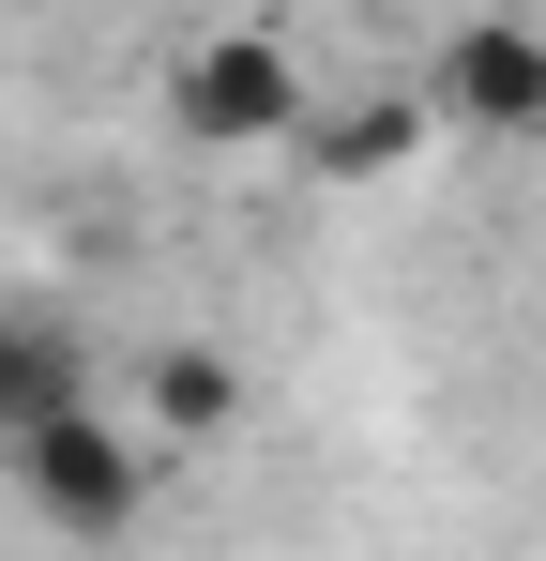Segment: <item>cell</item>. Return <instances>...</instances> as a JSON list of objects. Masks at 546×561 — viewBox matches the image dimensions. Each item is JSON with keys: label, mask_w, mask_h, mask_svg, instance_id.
<instances>
[{"label": "cell", "mask_w": 546, "mask_h": 561, "mask_svg": "<svg viewBox=\"0 0 546 561\" xmlns=\"http://www.w3.org/2000/svg\"><path fill=\"white\" fill-rule=\"evenodd\" d=\"M168 122L197 137V152H304V122H319V92H304V46H288L273 15L182 31V46H168Z\"/></svg>", "instance_id": "obj_1"}, {"label": "cell", "mask_w": 546, "mask_h": 561, "mask_svg": "<svg viewBox=\"0 0 546 561\" xmlns=\"http://www.w3.org/2000/svg\"><path fill=\"white\" fill-rule=\"evenodd\" d=\"M425 122H470V137H546V31H532V15H455L441 61H425Z\"/></svg>", "instance_id": "obj_3"}, {"label": "cell", "mask_w": 546, "mask_h": 561, "mask_svg": "<svg viewBox=\"0 0 546 561\" xmlns=\"http://www.w3.org/2000/svg\"><path fill=\"white\" fill-rule=\"evenodd\" d=\"M213 425H243V365H228L213 334H168V350H152V456H168V440H213Z\"/></svg>", "instance_id": "obj_6"}, {"label": "cell", "mask_w": 546, "mask_h": 561, "mask_svg": "<svg viewBox=\"0 0 546 561\" xmlns=\"http://www.w3.org/2000/svg\"><path fill=\"white\" fill-rule=\"evenodd\" d=\"M0 470H15V501H31L61 547H122V531L152 516V485H168V456H152L106 394H91V410H61V425H31Z\"/></svg>", "instance_id": "obj_2"}, {"label": "cell", "mask_w": 546, "mask_h": 561, "mask_svg": "<svg viewBox=\"0 0 546 561\" xmlns=\"http://www.w3.org/2000/svg\"><path fill=\"white\" fill-rule=\"evenodd\" d=\"M425 137H441L425 92H350V106H319V122H304V168H319V183H395Z\"/></svg>", "instance_id": "obj_5"}, {"label": "cell", "mask_w": 546, "mask_h": 561, "mask_svg": "<svg viewBox=\"0 0 546 561\" xmlns=\"http://www.w3.org/2000/svg\"><path fill=\"white\" fill-rule=\"evenodd\" d=\"M61 410H91V334L46 304V288L0 274V456H15L31 425H61Z\"/></svg>", "instance_id": "obj_4"}]
</instances>
